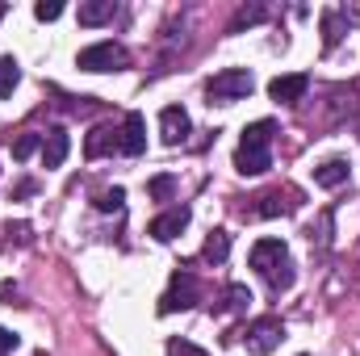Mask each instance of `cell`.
Wrapping results in <instances>:
<instances>
[{
	"label": "cell",
	"instance_id": "cell-11",
	"mask_svg": "<svg viewBox=\"0 0 360 356\" xmlns=\"http://www.w3.org/2000/svg\"><path fill=\"white\" fill-rule=\"evenodd\" d=\"M68 151H72L68 130H46V134H42V168H63Z\"/></svg>",
	"mask_w": 360,
	"mask_h": 356
},
{
	"label": "cell",
	"instance_id": "cell-27",
	"mask_svg": "<svg viewBox=\"0 0 360 356\" xmlns=\"http://www.w3.org/2000/svg\"><path fill=\"white\" fill-rule=\"evenodd\" d=\"M302 356H306V352H302Z\"/></svg>",
	"mask_w": 360,
	"mask_h": 356
},
{
	"label": "cell",
	"instance_id": "cell-9",
	"mask_svg": "<svg viewBox=\"0 0 360 356\" xmlns=\"http://www.w3.org/2000/svg\"><path fill=\"white\" fill-rule=\"evenodd\" d=\"M188 126H193V122H188V113H184L180 105H168V109L160 113V139H164L168 147H176V143L188 139Z\"/></svg>",
	"mask_w": 360,
	"mask_h": 356
},
{
	"label": "cell",
	"instance_id": "cell-14",
	"mask_svg": "<svg viewBox=\"0 0 360 356\" xmlns=\"http://www.w3.org/2000/svg\"><path fill=\"white\" fill-rule=\"evenodd\" d=\"M344 180H348V160H323L314 168V184L319 189H340Z\"/></svg>",
	"mask_w": 360,
	"mask_h": 356
},
{
	"label": "cell",
	"instance_id": "cell-4",
	"mask_svg": "<svg viewBox=\"0 0 360 356\" xmlns=\"http://www.w3.org/2000/svg\"><path fill=\"white\" fill-rule=\"evenodd\" d=\"M80 72H126L130 68V55L122 42H96V46H84L80 59H76Z\"/></svg>",
	"mask_w": 360,
	"mask_h": 356
},
{
	"label": "cell",
	"instance_id": "cell-15",
	"mask_svg": "<svg viewBox=\"0 0 360 356\" xmlns=\"http://www.w3.org/2000/svg\"><path fill=\"white\" fill-rule=\"evenodd\" d=\"M226 256H231V235H226V231H210V235H205V248H201V260L222 265Z\"/></svg>",
	"mask_w": 360,
	"mask_h": 356
},
{
	"label": "cell",
	"instance_id": "cell-6",
	"mask_svg": "<svg viewBox=\"0 0 360 356\" xmlns=\"http://www.w3.org/2000/svg\"><path fill=\"white\" fill-rule=\"evenodd\" d=\"M281 340H285V327H281L276 314H260V319H252L248 331H243V344H248V352L252 356H269Z\"/></svg>",
	"mask_w": 360,
	"mask_h": 356
},
{
	"label": "cell",
	"instance_id": "cell-25",
	"mask_svg": "<svg viewBox=\"0 0 360 356\" xmlns=\"http://www.w3.org/2000/svg\"><path fill=\"white\" fill-rule=\"evenodd\" d=\"M13 348H17V336H13L8 327H0V356H8Z\"/></svg>",
	"mask_w": 360,
	"mask_h": 356
},
{
	"label": "cell",
	"instance_id": "cell-13",
	"mask_svg": "<svg viewBox=\"0 0 360 356\" xmlns=\"http://www.w3.org/2000/svg\"><path fill=\"white\" fill-rule=\"evenodd\" d=\"M344 21H348V8H323V46H327V51L348 34ZM348 25H352V21H348Z\"/></svg>",
	"mask_w": 360,
	"mask_h": 356
},
{
	"label": "cell",
	"instance_id": "cell-12",
	"mask_svg": "<svg viewBox=\"0 0 360 356\" xmlns=\"http://www.w3.org/2000/svg\"><path fill=\"white\" fill-rule=\"evenodd\" d=\"M256 201H260V205H256L260 218H276V214H293V210H297V193H293V189H285V193L272 189V193L256 197Z\"/></svg>",
	"mask_w": 360,
	"mask_h": 356
},
{
	"label": "cell",
	"instance_id": "cell-24",
	"mask_svg": "<svg viewBox=\"0 0 360 356\" xmlns=\"http://www.w3.org/2000/svg\"><path fill=\"white\" fill-rule=\"evenodd\" d=\"M59 13H63V4H59V0H51V4H46V0H38V4H34V17H38V21H55Z\"/></svg>",
	"mask_w": 360,
	"mask_h": 356
},
{
	"label": "cell",
	"instance_id": "cell-23",
	"mask_svg": "<svg viewBox=\"0 0 360 356\" xmlns=\"http://www.w3.org/2000/svg\"><path fill=\"white\" fill-rule=\"evenodd\" d=\"M168 356H210L205 348L188 344V340H168Z\"/></svg>",
	"mask_w": 360,
	"mask_h": 356
},
{
	"label": "cell",
	"instance_id": "cell-18",
	"mask_svg": "<svg viewBox=\"0 0 360 356\" xmlns=\"http://www.w3.org/2000/svg\"><path fill=\"white\" fill-rule=\"evenodd\" d=\"M84 151H89L92 160H96V155H105V151H117V130L96 126V130L89 134V143H84Z\"/></svg>",
	"mask_w": 360,
	"mask_h": 356
},
{
	"label": "cell",
	"instance_id": "cell-20",
	"mask_svg": "<svg viewBox=\"0 0 360 356\" xmlns=\"http://www.w3.org/2000/svg\"><path fill=\"white\" fill-rule=\"evenodd\" d=\"M122 205H126V189H117V184H113V189L96 193V210H101V214H117Z\"/></svg>",
	"mask_w": 360,
	"mask_h": 356
},
{
	"label": "cell",
	"instance_id": "cell-7",
	"mask_svg": "<svg viewBox=\"0 0 360 356\" xmlns=\"http://www.w3.org/2000/svg\"><path fill=\"white\" fill-rule=\"evenodd\" d=\"M117 151L122 155H143L147 151V122H143V113H126V122L117 130Z\"/></svg>",
	"mask_w": 360,
	"mask_h": 356
},
{
	"label": "cell",
	"instance_id": "cell-17",
	"mask_svg": "<svg viewBox=\"0 0 360 356\" xmlns=\"http://www.w3.org/2000/svg\"><path fill=\"white\" fill-rule=\"evenodd\" d=\"M113 13H117L113 0H89V4H80V25H105V21H113Z\"/></svg>",
	"mask_w": 360,
	"mask_h": 356
},
{
	"label": "cell",
	"instance_id": "cell-8",
	"mask_svg": "<svg viewBox=\"0 0 360 356\" xmlns=\"http://www.w3.org/2000/svg\"><path fill=\"white\" fill-rule=\"evenodd\" d=\"M310 89V76H302V72H289V76H276L269 84V96L276 105H293V101H302Z\"/></svg>",
	"mask_w": 360,
	"mask_h": 356
},
{
	"label": "cell",
	"instance_id": "cell-2",
	"mask_svg": "<svg viewBox=\"0 0 360 356\" xmlns=\"http://www.w3.org/2000/svg\"><path fill=\"white\" fill-rule=\"evenodd\" d=\"M252 268L269 281L272 293H285V289L297 281L293 260H289V248H285L281 239H256V243H252Z\"/></svg>",
	"mask_w": 360,
	"mask_h": 356
},
{
	"label": "cell",
	"instance_id": "cell-22",
	"mask_svg": "<svg viewBox=\"0 0 360 356\" xmlns=\"http://www.w3.org/2000/svg\"><path fill=\"white\" fill-rule=\"evenodd\" d=\"M34 151H42V134H21L13 143V160H30Z\"/></svg>",
	"mask_w": 360,
	"mask_h": 356
},
{
	"label": "cell",
	"instance_id": "cell-16",
	"mask_svg": "<svg viewBox=\"0 0 360 356\" xmlns=\"http://www.w3.org/2000/svg\"><path fill=\"white\" fill-rule=\"evenodd\" d=\"M252 306V289L248 285H226V293H222V302H218V314H239V310H248Z\"/></svg>",
	"mask_w": 360,
	"mask_h": 356
},
{
	"label": "cell",
	"instance_id": "cell-5",
	"mask_svg": "<svg viewBox=\"0 0 360 356\" xmlns=\"http://www.w3.org/2000/svg\"><path fill=\"white\" fill-rule=\"evenodd\" d=\"M197 298H201V285H197V276L193 272H172V281H168V289H164V298H160V314H176V310H188V306H197Z\"/></svg>",
	"mask_w": 360,
	"mask_h": 356
},
{
	"label": "cell",
	"instance_id": "cell-10",
	"mask_svg": "<svg viewBox=\"0 0 360 356\" xmlns=\"http://www.w3.org/2000/svg\"><path fill=\"white\" fill-rule=\"evenodd\" d=\"M184 227H188V210L176 205V210H164V214L151 222V235H155L160 243H172L176 235H184Z\"/></svg>",
	"mask_w": 360,
	"mask_h": 356
},
{
	"label": "cell",
	"instance_id": "cell-19",
	"mask_svg": "<svg viewBox=\"0 0 360 356\" xmlns=\"http://www.w3.org/2000/svg\"><path fill=\"white\" fill-rule=\"evenodd\" d=\"M17 84H21V68H17V59H0V96H13Z\"/></svg>",
	"mask_w": 360,
	"mask_h": 356
},
{
	"label": "cell",
	"instance_id": "cell-1",
	"mask_svg": "<svg viewBox=\"0 0 360 356\" xmlns=\"http://www.w3.org/2000/svg\"><path fill=\"white\" fill-rule=\"evenodd\" d=\"M235 168L243 177H264L272 168V122H252L243 134H239V147H235Z\"/></svg>",
	"mask_w": 360,
	"mask_h": 356
},
{
	"label": "cell",
	"instance_id": "cell-3",
	"mask_svg": "<svg viewBox=\"0 0 360 356\" xmlns=\"http://www.w3.org/2000/svg\"><path fill=\"white\" fill-rule=\"evenodd\" d=\"M252 89H256V76L248 68H226L210 80L205 96H210V105H235V101H248Z\"/></svg>",
	"mask_w": 360,
	"mask_h": 356
},
{
	"label": "cell",
	"instance_id": "cell-26",
	"mask_svg": "<svg viewBox=\"0 0 360 356\" xmlns=\"http://www.w3.org/2000/svg\"><path fill=\"white\" fill-rule=\"evenodd\" d=\"M151 193H155V197H168V193H172V177H155L151 180Z\"/></svg>",
	"mask_w": 360,
	"mask_h": 356
},
{
	"label": "cell",
	"instance_id": "cell-21",
	"mask_svg": "<svg viewBox=\"0 0 360 356\" xmlns=\"http://www.w3.org/2000/svg\"><path fill=\"white\" fill-rule=\"evenodd\" d=\"M264 17H269V8H260V4H256V8H239L235 21H231V34H239L243 25H256V21H264Z\"/></svg>",
	"mask_w": 360,
	"mask_h": 356
}]
</instances>
